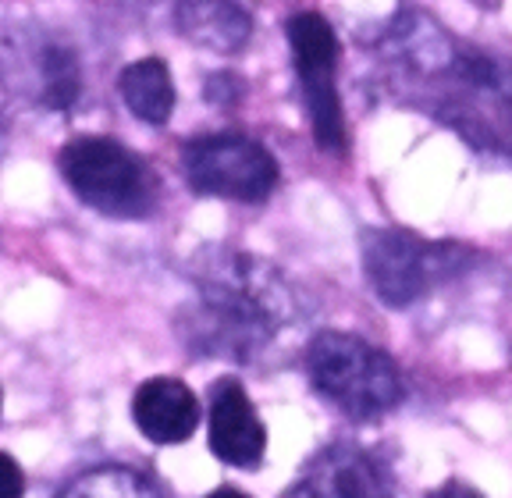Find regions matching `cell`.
Listing matches in <instances>:
<instances>
[{"label":"cell","mask_w":512,"mask_h":498,"mask_svg":"<svg viewBox=\"0 0 512 498\" xmlns=\"http://www.w3.org/2000/svg\"><path fill=\"white\" fill-rule=\"evenodd\" d=\"M182 171L196 193L235 203H260L278 185V161L271 150L239 132H214L185 143Z\"/></svg>","instance_id":"obj_6"},{"label":"cell","mask_w":512,"mask_h":498,"mask_svg":"<svg viewBox=\"0 0 512 498\" xmlns=\"http://www.w3.org/2000/svg\"><path fill=\"white\" fill-rule=\"evenodd\" d=\"M473 253L456 242H427L402 228L363 232V271L384 306H413L448 278H456Z\"/></svg>","instance_id":"obj_5"},{"label":"cell","mask_w":512,"mask_h":498,"mask_svg":"<svg viewBox=\"0 0 512 498\" xmlns=\"http://www.w3.org/2000/svg\"><path fill=\"white\" fill-rule=\"evenodd\" d=\"M288 47L296 61L299 86H303L306 111L313 121V139L328 153H345V111L338 100L335 68H338V36L328 18L317 11H299L285 22Z\"/></svg>","instance_id":"obj_7"},{"label":"cell","mask_w":512,"mask_h":498,"mask_svg":"<svg viewBox=\"0 0 512 498\" xmlns=\"http://www.w3.org/2000/svg\"><path fill=\"white\" fill-rule=\"evenodd\" d=\"M118 93L125 107L136 114L139 121L150 125H164L175 111V82H171L168 65L160 57H143L121 72Z\"/></svg>","instance_id":"obj_12"},{"label":"cell","mask_w":512,"mask_h":498,"mask_svg":"<svg viewBox=\"0 0 512 498\" xmlns=\"http://www.w3.org/2000/svg\"><path fill=\"white\" fill-rule=\"evenodd\" d=\"M427 498H484L477 488H470V484H463V481H445L441 488H434Z\"/></svg>","instance_id":"obj_16"},{"label":"cell","mask_w":512,"mask_h":498,"mask_svg":"<svg viewBox=\"0 0 512 498\" xmlns=\"http://www.w3.org/2000/svg\"><path fill=\"white\" fill-rule=\"evenodd\" d=\"M132 420L153 445H182L200 427V399L178 378H150L136 388Z\"/></svg>","instance_id":"obj_10"},{"label":"cell","mask_w":512,"mask_h":498,"mask_svg":"<svg viewBox=\"0 0 512 498\" xmlns=\"http://www.w3.org/2000/svg\"><path fill=\"white\" fill-rule=\"evenodd\" d=\"M196 306L185 314L192 346L224 360H253L296 321V292L271 260L235 246H207L189 264Z\"/></svg>","instance_id":"obj_2"},{"label":"cell","mask_w":512,"mask_h":498,"mask_svg":"<svg viewBox=\"0 0 512 498\" xmlns=\"http://www.w3.org/2000/svg\"><path fill=\"white\" fill-rule=\"evenodd\" d=\"M210 452L228 466H256L267 452V427L256 417L253 402L242 392L239 381L224 378L210 392V417H207Z\"/></svg>","instance_id":"obj_9"},{"label":"cell","mask_w":512,"mask_h":498,"mask_svg":"<svg viewBox=\"0 0 512 498\" xmlns=\"http://www.w3.org/2000/svg\"><path fill=\"white\" fill-rule=\"evenodd\" d=\"M57 498H168L150 477L128 466H96L75 477Z\"/></svg>","instance_id":"obj_14"},{"label":"cell","mask_w":512,"mask_h":498,"mask_svg":"<svg viewBox=\"0 0 512 498\" xmlns=\"http://www.w3.org/2000/svg\"><path fill=\"white\" fill-rule=\"evenodd\" d=\"M22 491H25L22 470H18L15 459L0 452V498H22Z\"/></svg>","instance_id":"obj_15"},{"label":"cell","mask_w":512,"mask_h":498,"mask_svg":"<svg viewBox=\"0 0 512 498\" xmlns=\"http://www.w3.org/2000/svg\"><path fill=\"white\" fill-rule=\"evenodd\" d=\"M175 25L189 43L214 54H235L253 36V18L239 0H178Z\"/></svg>","instance_id":"obj_11"},{"label":"cell","mask_w":512,"mask_h":498,"mask_svg":"<svg viewBox=\"0 0 512 498\" xmlns=\"http://www.w3.org/2000/svg\"><path fill=\"white\" fill-rule=\"evenodd\" d=\"M57 171L86 207L104 217L139 221L160 203V178L136 150L104 136L72 139L57 153Z\"/></svg>","instance_id":"obj_4"},{"label":"cell","mask_w":512,"mask_h":498,"mask_svg":"<svg viewBox=\"0 0 512 498\" xmlns=\"http://www.w3.org/2000/svg\"><path fill=\"white\" fill-rule=\"evenodd\" d=\"M0 139H4V114H0Z\"/></svg>","instance_id":"obj_18"},{"label":"cell","mask_w":512,"mask_h":498,"mask_svg":"<svg viewBox=\"0 0 512 498\" xmlns=\"http://www.w3.org/2000/svg\"><path fill=\"white\" fill-rule=\"evenodd\" d=\"M0 402H4V395H0Z\"/></svg>","instance_id":"obj_19"},{"label":"cell","mask_w":512,"mask_h":498,"mask_svg":"<svg viewBox=\"0 0 512 498\" xmlns=\"http://www.w3.org/2000/svg\"><path fill=\"white\" fill-rule=\"evenodd\" d=\"M281 498H392V484L363 449L331 445Z\"/></svg>","instance_id":"obj_8"},{"label":"cell","mask_w":512,"mask_h":498,"mask_svg":"<svg viewBox=\"0 0 512 498\" xmlns=\"http://www.w3.org/2000/svg\"><path fill=\"white\" fill-rule=\"evenodd\" d=\"M381 57L406 97L427 100L477 150L512 157V65L502 57L456 40L424 11L388 25Z\"/></svg>","instance_id":"obj_1"},{"label":"cell","mask_w":512,"mask_h":498,"mask_svg":"<svg viewBox=\"0 0 512 498\" xmlns=\"http://www.w3.org/2000/svg\"><path fill=\"white\" fill-rule=\"evenodd\" d=\"M207 498H249L246 491H239V488H217V491H210Z\"/></svg>","instance_id":"obj_17"},{"label":"cell","mask_w":512,"mask_h":498,"mask_svg":"<svg viewBox=\"0 0 512 498\" xmlns=\"http://www.w3.org/2000/svg\"><path fill=\"white\" fill-rule=\"evenodd\" d=\"M306 370L313 388L352 420L384 417L406 399L392 356L345 331H320L306 346Z\"/></svg>","instance_id":"obj_3"},{"label":"cell","mask_w":512,"mask_h":498,"mask_svg":"<svg viewBox=\"0 0 512 498\" xmlns=\"http://www.w3.org/2000/svg\"><path fill=\"white\" fill-rule=\"evenodd\" d=\"M36 93L50 111H68L82 97V65L64 43H47L36 54Z\"/></svg>","instance_id":"obj_13"}]
</instances>
